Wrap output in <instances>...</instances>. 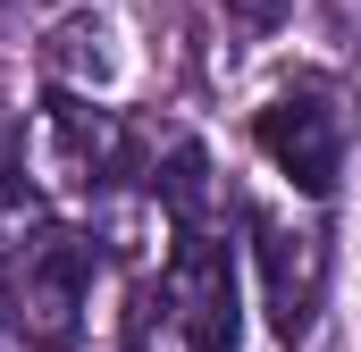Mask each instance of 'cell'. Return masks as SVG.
Returning a JSON list of instances; mask_svg holds the SVG:
<instances>
[{
  "instance_id": "1",
  "label": "cell",
  "mask_w": 361,
  "mask_h": 352,
  "mask_svg": "<svg viewBox=\"0 0 361 352\" xmlns=\"http://www.w3.org/2000/svg\"><path fill=\"white\" fill-rule=\"evenodd\" d=\"M92 268H101V244L76 235V227H42V235L17 244V268H8V319H17L25 344H42V352H76V344H85Z\"/></svg>"
},
{
  "instance_id": "2",
  "label": "cell",
  "mask_w": 361,
  "mask_h": 352,
  "mask_svg": "<svg viewBox=\"0 0 361 352\" xmlns=\"http://www.w3.org/2000/svg\"><path fill=\"white\" fill-rule=\"evenodd\" d=\"M261 151L277 160V176L294 184V193H311V201H328L336 193V176H345V143H353V118H345V101H336V84H286L261 109Z\"/></svg>"
},
{
  "instance_id": "3",
  "label": "cell",
  "mask_w": 361,
  "mask_h": 352,
  "mask_svg": "<svg viewBox=\"0 0 361 352\" xmlns=\"http://www.w3.org/2000/svg\"><path fill=\"white\" fill-rule=\"evenodd\" d=\"M34 168L59 193H92L126 168V126L109 109H92L85 92H51L42 118H34Z\"/></svg>"
},
{
  "instance_id": "4",
  "label": "cell",
  "mask_w": 361,
  "mask_h": 352,
  "mask_svg": "<svg viewBox=\"0 0 361 352\" xmlns=\"http://www.w3.org/2000/svg\"><path fill=\"white\" fill-rule=\"evenodd\" d=\"M160 302L177 310V352H235V336H244V302H235V260H227V244L185 235L177 260H169Z\"/></svg>"
},
{
  "instance_id": "5",
  "label": "cell",
  "mask_w": 361,
  "mask_h": 352,
  "mask_svg": "<svg viewBox=\"0 0 361 352\" xmlns=\"http://www.w3.org/2000/svg\"><path fill=\"white\" fill-rule=\"evenodd\" d=\"M252 252H261V294H269L277 344H302L311 336V310H319V285H328L319 235H302V227L269 218V210H252Z\"/></svg>"
},
{
  "instance_id": "6",
  "label": "cell",
  "mask_w": 361,
  "mask_h": 352,
  "mask_svg": "<svg viewBox=\"0 0 361 352\" xmlns=\"http://www.w3.org/2000/svg\"><path fill=\"white\" fill-rule=\"evenodd\" d=\"M42 59H51V76H68V84H109V76H118V25H109L101 8L59 17L51 42H42Z\"/></svg>"
},
{
  "instance_id": "7",
  "label": "cell",
  "mask_w": 361,
  "mask_h": 352,
  "mask_svg": "<svg viewBox=\"0 0 361 352\" xmlns=\"http://www.w3.org/2000/svg\"><path fill=\"white\" fill-rule=\"evenodd\" d=\"M210 160H202V143H169V160H160V201H169V218H177L185 235H202V201H210Z\"/></svg>"
},
{
  "instance_id": "8",
  "label": "cell",
  "mask_w": 361,
  "mask_h": 352,
  "mask_svg": "<svg viewBox=\"0 0 361 352\" xmlns=\"http://www.w3.org/2000/svg\"><path fill=\"white\" fill-rule=\"evenodd\" d=\"M227 8H235V17H244V25H277V17H286V8H294V0H227Z\"/></svg>"
}]
</instances>
